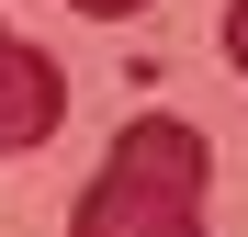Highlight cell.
Here are the masks:
<instances>
[{"label":"cell","instance_id":"1","mask_svg":"<svg viewBox=\"0 0 248 237\" xmlns=\"http://www.w3.org/2000/svg\"><path fill=\"white\" fill-rule=\"evenodd\" d=\"M203 181H215V158H203V136L181 125V113H136L68 226L79 237H181L203 215Z\"/></svg>","mask_w":248,"mask_h":237},{"label":"cell","instance_id":"2","mask_svg":"<svg viewBox=\"0 0 248 237\" xmlns=\"http://www.w3.org/2000/svg\"><path fill=\"white\" fill-rule=\"evenodd\" d=\"M57 113H68V79H57V57H34L23 34L0 23V158L46 147V136H57Z\"/></svg>","mask_w":248,"mask_h":237},{"label":"cell","instance_id":"3","mask_svg":"<svg viewBox=\"0 0 248 237\" xmlns=\"http://www.w3.org/2000/svg\"><path fill=\"white\" fill-rule=\"evenodd\" d=\"M226 68L248 79V0H226Z\"/></svg>","mask_w":248,"mask_h":237},{"label":"cell","instance_id":"4","mask_svg":"<svg viewBox=\"0 0 248 237\" xmlns=\"http://www.w3.org/2000/svg\"><path fill=\"white\" fill-rule=\"evenodd\" d=\"M79 12H91V23H124V12H147V0H79Z\"/></svg>","mask_w":248,"mask_h":237}]
</instances>
